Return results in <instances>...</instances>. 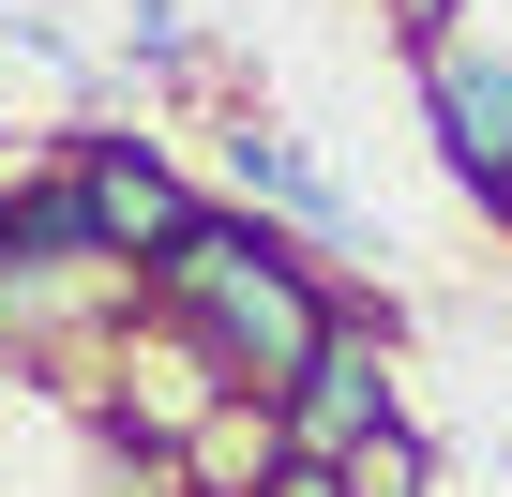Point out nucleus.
<instances>
[{"instance_id":"obj_7","label":"nucleus","mask_w":512,"mask_h":497,"mask_svg":"<svg viewBox=\"0 0 512 497\" xmlns=\"http://www.w3.org/2000/svg\"><path fill=\"white\" fill-rule=\"evenodd\" d=\"M272 467H287V407H272V392H226V407L181 437V497H256Z\"/></svg>"},{"instance_id":"obj_8","label":"nucleus","mask_w":512,"mask_h":497,"mask_svg":"<svg viewBox=\"0 0 512 497\" xmlns=\"http://www.w3.org/2000/svg\"><path fill=\"white\" fill-rule=\"evenodd\" d=\"M347 497H437V437H422V422H377V437L347 452Z\"/></svg>"},{"instance_id":"obj_11","label":"nucleus","mask_w":512,"mask_h":497,"mask_svg":"<svg viewBox=\"0 0 512 497\" xmlns=\"http://www.w3.org/2000/svg\"><path fill=\"white\" fill-rule=\"evenodd\" d=\"M256 497H347V467H317V452H287V467L256 482Z\"/></svg>"},{"instance_id":"obj_10","label":"nucleus","mask_w":512,"mask_h":497,"mask_svg":"<svg viewBox=\"0 0 512 497\" xmlns=\"http://www.w3.org/2000/svg\"><path fill=\"white\" fill-rule=\"evenodd\" d=\"M437 31H467V0H392V46H437Z\"/></svg>"},{"instance_id":"obj_3","label":"nucleus","mask_w":512,"mask_h":497,"mask_svg":"<svg viewBox=\"0 0 512 497\" xmlns=\"http://www.w3.org/2000/svg\"><path fill=\"white\" fill-rule=\"evenodd\" d=\"M407 76H422V121H437V166L512 226V46H482V31H437V46H407Z\"/></svg>"},{"instance_id":"obj_2","label":"nucleus","mask_w":512,"mask_h":497,"mask_svg":"<svg viewBox=\"0 0 512 497\" xmlns=\"http://www.w3.org/2000/svg\"><path fill=\"white\" fill-rule=\"evenodd\" d=\"M136 272L106 257V226H91V196L46 166V181H16L0 196V347H46L61 317H106Z\"/></svg>"},{"instance_id":"obj_9","label":"nucleus","mask_w":512,"mask_h":497,"mask_svg":"<svg viewBox=\"0 0 512 497\" xmlns=\"http://www.w3.org/2000/svg\"><path fill=\"white\" fill-rule=\"evenodd\" d=\"M121 46H136L151 76H166V61H196V31H181V0H136V31H121Z\"/></svg>"},{"instance_id":"obj_5","label":"nucleus","mask_w":512,"mask_h":497,"mask_svg":"<svg viewBox=\"0 0 512 497\" xmlns=\"http://www.w3.org/2000/svg\"><path fill=\"white\" fill-rule=\"evenodd\" d=\"M377 422H407V392H392V332L377 317H347L332 347H317V377L287 392V452H317V467H347Z\"/></svg>"},{"instance_id":"obj_4","label":"nucleus","mask_w":512,"mask_h":497,"mask_svg":"<svg viewBox=\"0 0 512 497\" xmlns=\"http://www.w3.org/2000/svg\"><path fill=\"white\" fill-rule=\"evenodd\" d=\"M61 181L91 196V226H106V257H121L136 287H151V272L181 257V226H196V196H181V166H166L151 136H76V151H61Z\"/></svg>"},{"instance_id":"obj_1","label":"nucleus","mask_w":512,"mask_h":497,"mask_svg":"<svg viewBox=\"0 0 512 497\" xmlns=\"http://www.w3.org/2000/svg\"><path fill=\"white\" fill-rule=\"evenodd\" d=\"M136 302L181 317V332L211 347L226 392H272V407H287V392L317 377V347L347 332V302L317 287V257H302L272 211H196V226H181V257H166Z\"/></svg>"},{"instance_id":"obj_6","label":"nucleus","mask_w":512,"mask_h":497,"mask_svg":"<svg viewBox=\"0 0 512 497\" xmlns=\"http://www.w3.org/2000/svg\"><path fill=\"white\" fill-rule=\"evenodd\" d=\"M226 181H241V211L302 226L317 257H362V211H347V181H332L302 136H272V121H226Z\"/></svg>"}]
</instances>
